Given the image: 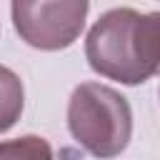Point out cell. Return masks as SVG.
I'll list each match as a JSON object with an SVG mask.
<instances>
[{"label": "cell", "mask_w": 160, "mask_h": 160, "mask_svg": "<svg viewBox=\"0 0 160 160\" xmlns=\"http://www.w3.org/2000/svg\"><path fill=\"white\" fill-rule=\"evenodd\" d=\"M0 160H52V150L45 138L22 135L0 142Z\"/></svg>", "instance_id": "5b68a950"}, {"label": "cell", "mask_w": 160, "mask_h": 160, "mask_svg": "<svg viewBox=\"0 0 160 160\" xmlns=\"http://www.w3.org/2000/svg\"><path fill=\"white\" fill-rule=\"evenodd\" d=\"M68 128L78 145L90 155L108 160L128 148L132 112L118 90L100 82H80L68 102Z\"/></svg>", "instance_id": "7a4b0ae2"}, {"label": "cell", "mask_w": 160, "mask_h": 160, "mask_svg": "<svg viewBox=\"0 0 160 160\" xmlns=\"http://www.w3.org/2000/svg\"><path fill=\"white\" fill-rule=\"evenodd\" d=\"M88 10L90 5L85 0H18L10 5L18 35L38 50H62L72 45L82 32Z\"/></svg>", "instance_id": "3957f363"}, {"label": "cell", "mask_w": 160, "mask_h": 160, "mask_svg": "<svg viewBox=\"0 0 160 160\" xmlns=\"http://www.w3.org/2000/svg\"><path fill=\"white\" fill-rule=\"evenodd\" d=\"M85 58L98 75L122 85L160 75V12L108 10L88 32Z\"/></svg>", "instance_id": "6da1fadb"}, {"label": "cell", "mask_w": 160, "mask_h": 160, "mask_svg": "<svg viewBox=\"0 0 160 160\" xmlns=\"http://www.w3.org/2000/svg\"><path fill=\"white\" fill-rule=\"evenodd\" d=\"M25 108V90L22 80L5 65H0V132L10 130Z\"/></svg>", "instance_id": "277c9868"}]
</instances>
